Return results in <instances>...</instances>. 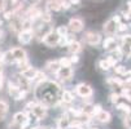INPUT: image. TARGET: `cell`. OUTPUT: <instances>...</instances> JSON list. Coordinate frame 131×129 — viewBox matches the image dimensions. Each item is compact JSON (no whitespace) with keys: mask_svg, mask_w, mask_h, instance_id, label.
Masks as SVG:
<instances>
[{"mask_svg":"<svg viewBox=\"0 0 131 129\" xmlns=\"http://www.w3.org/2000/svg\"><path fill=\"white\" fill-rule=\"evenodd\" d=\"M60 38H61V36H60L57 32L51 31V32H48L46 36H43L42 41H43L46 45H48V47H54V45H59Z\"/></svg>","mask_w":131,"mask_h":129,"instance_id":"cell-1","label":"cell"},{"mask_svg":"<svg viewBox=\"0 0 131 129\" xmlns=\"http://www.w3.org/2000/svg\"><path fill=\"white\" fill-rule=\"evenodd\" d=\"M83 39L87 44L90 45H97L100 41H101V36L97 34V32H93V31H88L84 34Z\"/></svg>","mask_w":131,"mask_h":129,"instance_id":"cell-2","label":"cell"},{"mask_svg":"<svg viewBox=\"0 0 131 129\" xmlns=\"http://www.w3.org/2000/svg\"><path fill=\"white\" fill-rule=\"evenodd\" d=\"M31 114H32L36 119H44L46 115H47V106H44V105H36V103H35Z\"/></svg>","mask_w":131,"mask_h":129,"instance_id":"cell-3","label":"cell"},{"mask_svg":"<svg viewBox=\"0 0 131 129\" xmlns=\"http://www.w3.org/2000/svg\"><path fill=\"white\" fill-rule=\"evenodd\" d=\"M75 92L81 97H84V98L92 96V88L87 84H78L77 88H75Z\"/></svg>","mask_w":131,"mask_h":129,"instance_id":"cell-4","label":"cell"},{"mask_svg":"<svg viewBox=\"0 0 131 129\" xmlns=\"http://www.w3.org/2000/svg\"><path fill=\"white\" fill-rule=\"evenodd\" d=\"M32 30H22L20 34H18V41L21 44H29L32 40Z\"/></svg>","mask_w":131,"mask_h":129,"instance_id":"cell-5","label":"cell"},{"mask_svg":"<svg viewBox=\"0 0 131 129\" xmlns=\"http://www.w3.org/2000/svg\"><path fill=\"white\" fill-rule=\"evenodd\" d=\"M69 28L73 31V32H79L83 30V22L82 20H79V18H71V20L69 21Z\"/></svg>","mask_w":131,"mask_h":129,"instance_id":"cell-6","label":"cell"},{"mask_svg":"<svg viewBox=\"0 0 131 129\" xmlns=\"http://www.w3.org/2000/svg\"><path fill=\"white\" fill-rule=\"evenodd\" d=\"M56 76L61 80H70L73 76V71L70 67H60V70L56 74Z\"/></svg>","mask_w":131,"mask_h":129,"instance_id":"cell-7","label":"cell"},{"mask_svg":"<svg viewBox=\"0 0 131 129\" xmlns=\"http://www.w3.org/2000/svg\"><path fill=\"white\" fill-rule=\"evenodd\" d=\"M10 53H12V56H13L16 62L26 60V52L22 48H13V49H10Z\"/></svg>","mask_w":131,"mask_h":129,"instance_id":"cell-8","label":"cell"},{"mask_svg":"<svg viewBox=\"0 0 131 129\" xmlns=\"http://www.w3.org/2000/svg\"><path fill=\"white\" fill-rule=\"evenodd\" d=\"M29 119H30L29 118V114H26V112H18L13 118V124H17V125H21L22 126Z\"/></svg>","mask_w":131,"mask_h":129,"instance_id":"cell-9","label":"cell"},{"mask_svg":"<svg viewBox=\"0 0 131 129\" xmlns=\"http://www.w3.org/2000/svg\"><path fill=\"white\" fill-rule=\"evenodd\" d=\"M36 74H38V71H36V70H35L34 67H31V66L21 71V75H22L24 78H26L27 80H30V81H32V80L35 79Z\"/></svg>","mask_w":131,"mask_h":129,"instance_id":"cell-10","label":"cell"},{"mask_svg":"<svg viewBox=\"0 0 131 129\" xmlns=\"http://www.w3.org/2000/svg\"><path fill=\"white\" fill-rule=\"evenodd\" d=\"M116 30H117V23L113 21V18H112V20H109V21L104 25V31H105L108 35H110V36L116 32Z\"/></svg>","mask_w":131,"mask_h":129,"instance_id":"cell-11","label":"cell"},{"mask_svg":"<svg viewBox=\"0 0 131 129\" xmlns=\"http://www.w3.org/2000/svg\"><path fill=\"white\" fill-rule=\"evenodd\" d=\"M103 47L105 48V49H108V50H116L117 49V43H116V39L114 38H108V39H105L104 40V43H103Z\"/></svg>","mask_w":131,"mask_h":129,"instance_id":"cell-12","label":"cell"},{"mask_svg":"<svg viewBox=\"0 0 131 129\" xmlns=\"http://www.w3.org/2000/svg\"><path fill=\"white\" fill-rule=\"evenodd\" d=\"M8 103L5 101H0V121H3L8 114Z\"/></svg>","mask_w":131,"mask_h":129,"instance_id":"cell-13","label":"cell"},{"mask_svg":"<svg viewBox=\"0 0 131 129\" xmlns=\"http://www.w3.org/2000/svg\"><path fill=\"white\" fill-rule=\"evenodd\" d=\"M8 88H9V94L13 96V97H16V96L21 92L20 85H18V84H14V83H12V81L8 83Z\"/></svg>","mask_w":131,"mask_h":129,"instance_id":"cell-14","label":"cell"},{"mask_svg":"<svg viewBox=\"0 0 131 129\" xmlns=\"http://www.w3.org/2000/svg\"><path fill=\"white\" fill-rule=\"evenodd\" d=\"M60 62L59 61H51V62H48L47 63V70H49L51 72H53L54 75L57 74V71L60 70Z\"/></svg>","mask_w":131,"mask_h":129,"instance_id":"cell-15","label":"cell"},{"mask_svg":"<svg viewBox=\"0 0 131 129\" xmlns=\"http://www.w3.org/2000/svg\"><path fill=\"white\" fill-rule=\"evenodd\" d=\"M96 119L100 121V123H109L110 121V114L108 111H101L96 115Z\"/></svg>","mask_w":131,"mask_h":129,"instance_id":"cell-16","label":"cell"},{"mask_svg":"<svg viewBox=\"0 0 131 129\" xmlns=\"http://www.w3.org/2000/svg\"><path fill=\"white\" fill-rule=\"evenodd\" d=\"M59 129H65V128H68V126H70V120H69V118H68V114H64L61 118H60V120H59Z\"/></svg>","mask_w":131,"mask_h":129,"instance_id":"cell-17","label":"cell"},{"mask_svg":"<svg viewBox=\"0 0 131 129\" xmlns=\"http://www.w3.org/2000/svg\"><path fill=\"white\" fill-rule=\"evenodd\" d=\"M82 50V45L78 43V41H73L69 44V52L73 53V54H77L78 52Z\"/></svg>","mask_w":131,"mask_h":129,"instance_id":"cell-18","label":"cell"},{"mask_svg":"<svg viewBox=\"0 0 131 129\" xmlns=\"http://www.w3.org/2000/svg\"><path fill=\"white\" fill-rule=\"evenodd\" d=\"M48 9L60 10L61 9V2H59V0H51V2L48 3Z\"/></svg>","mask_w":131,"mask_h":129,"instance_id":"cell-19","label":"cell"},{"mask_svg":"<svg viewBox=\"0 0 131 129\" xmlns=\"http://www.w3.org/2000/svg\"><path fill=\"white\" fill-rule=\"evenodd\" d=\"M117 108L121 110V111H125L127 115H131V107L128 105H126V103H118L117 105Z\"/></svg>","mask_w":131,"mask_h":129,"instance_id":"cell-20","label":"cell"},{"mask_svg":"<svg viewBox=\"0 0 131 129\" xmlns=\"http://www.w3.org/2000/svg\"><path fill=\"white\" fill-rule=\"evenodd\" d=\"M62 101L64 102H66V103H70L71 101H73V93L71 92H68V90H65L64 93H62Z\"/></svg>","mask_w":131,"mask_h":129,"instance_id":"cell-21","label":"cell"},{"mask_svg":"<svg viewBox=\"0 0 131 129\" xmlns=\"http://www.w3.org/2000/svg\"><path fill=\"white\" fill-rule=\"evenodd\" d=\"M59 62H60L61 67H70V65H71V60L66 58V57H62L61 60H59Z\"/></svg>","mask_w":131,"mask_h":129,"instance_id":"cell-22","label":"cell"},{"mask_svg":"<svg viewBox=\"0 0 131 129\" xmlns=\"http://www.w3.org/2000/svg\"><path fill=\"white\" fill-rule=\"evenodd\" d=\"M56 32H57L61 38H62V36H66V35H68V27H66V26H60Z\"/></svg>","mask_w":131,"mask_h":129,"instance_id":"cell-23","label":"cell"},{"mask_svg":"<svg viewBox=\"0 0 131 129\" xmlns=\"http://www.w3.org/2000/svg\"><path fill=\"white\" fill-rule=\"evenodd\" d=\"M114 71H116V74H118V75H125L127 70H126L125 66H116L114 67Z\"/></svg>","mask_w":131,"mask_h":129,"instance_id":"cell-24","label":"cell"},{"mask_svg":"<svg viewBox=\"0 0 131 129\" xmlns=\"http://www.w3.org/2000/svg\"><path fill=\"white\" fill-rule=\"evenodd\" d=\"M26 94H27V90H24V89H21V92L18 93L16 97H14V99H17V101H21V99H25V97H26Z\"/></svg>","mask_w":131,"mask_h":129,"instance_id":"cell-25","label":"cell"},{"mask_svg":"<svg viewBox=\"0 0 131 129\" xmlns=\"http://www.w3.org/2000/svg\"><path fill=\"white\" fill-rule=\"evenodd\" d=\"M106 61H108V63H109L112 67H113V66H116V65H117V62H118V60H117L114 56H109V57L106 58Z\"/></svg>","mask_w":131,"mask_h":129,"instance_id":"cell-26","label":"cell"},{"mask_svg":"<svg viewBox=\"0 0 131 129\" xmlns=\"http://www.w3.org/2000/svg\"><path fill=\"white\" fill-rule=\"evenodd\" d=\"M99 65H100L101 70H105V71H106V70H109V68L112 67V66L108 63V61H106V60H103V61H100V63H99Z\"/></svg>","mask_w":131,"mask_h":129,"instance_id":"cell-27","label":"cell"},{"mask_svg":"<svg viewBox=\"0 0 131 129\" xmlns=\"http://www.w3.org/2000/svg\"><path fill=\"white\" fill-rule=\"evenodd\" d=\"M122 41H123V45H128L131 47V35H126L122 38Z\"/></svg>","mask_w":131,"mask_h":129,"instance_id":"cell-28","label":"cell"},{"mask_svg":"<svg viewBox=\"0 0 131 129\" xmlns=\"http://www.w3.org/2000/svg\"><path fill=\"white\" fill-rule=\"evenodd\" d=\"M101 111H103V110H101V106H100V105H96V106L92 107V115H95V116H96L99 112H101Z\"/></svg>","mask_w":131,"mask_h":129,"instance_id":"cell-29","label":"cell"},{"mask_svg":"<svg viewBox=\"0 0 131 129\" xmlns=\"http://www.w3.org/2000/svg\"><path fill=\"white\" fill-rule=\"evenodd\" d=\"M119 94L118 93H113V94H110V101L113 102V103H117L118 102V99H119Z\"/></svg>","mask_w":131,"mask_h":129,"instance_id":"cell-30","label":"cell"},{"mask_svg":"<svg viewBox=\"0 0 131 129\" xmlns=\"http://www.w3.org/2000/svg\"><path fill=\"white\" fill-rule=\"evenodd\" d=\"M42 21L43 22H51V16H49V13H44V14H42Z\"/></svg>","mask_w":131,"mask_h":129,"instance_id":"cell-31","label":"cell"},{"mask_svg":"<svg viewBox=\"0 0 131 129\" xmlns=\"http://www.w3.org/2000/svg\"><path fill=\"white\" fill-rule=\"evenodd\" d=\"M70 5H71V3H70V2H66V0L61 2V8H64V9H69V8H70Z\"/></svg>","mask_w":131,"mask_h":129,"instance_id":"cell-32","label":"cell"},{"mask_svg":"<svg viewBox=\"0 0 131 129\" xmlns=\"http://www.w3.org/2000/svg\"><path fill=\"white\" fill-rule=\"evenodd\" d=\"M118 31H126L127 30V25L126 23H118Z\"/></svg>","mask_w":131,"mask_h":129,"instance_id":"cell-33","label":"cell"},{"mask_svg":"<svg viewBox=\"0 0 131 129\" xmlns=\"http://www.w3.org/2000/svg\"><path fill=\"white\" fill-rule=\"evenodd\" d=\"M70 60H71V63H75V62H78V60H79V58H78L77 54H73V57H71Z\"/></svg>","mask_w":131,"mask_h":129,"instance_id":"cell-34","label":"cell"},{"mask_svg":"<svg viewBox=\"0 0 131 129\" xmlns=\"http://www.w3.org/2000/svg\"><path fill=\"white\" fill-rule=\"evenodd\" d=\"M113 21H114L117 25L121 23V18H119V16H114V17H113Z\"/></svg>","mask_w":131,"mask_h":129,"instance_id":"cell-35","label":"cell"},{"mask_svg":"<svg viewBox=\"0 0 131 129\" xmlns=\"http://www.w3.org/2000/svg\"><path fill=\"white\" fill-rule=\"evenodd\" d=\"M70 3H71V5H78V4H81V0H70Z\"/></svg>","mask_w":131,"mask_h":129,"instance_id":"cell-36","label":"cell"},{"mask_svg":"<svg viewBox=\"0 0 131 129\" xmlns=\"http://www.w3.org/2000/svg\"><path fill=\"white\" fill-rule=\"evenodd\" d=\"M0 80H3V68L0 66Z\"/></svg>","mask_w":131,"mask_h":129,"instance_id":"cell-37","label":"cell"},{"mask_svg":"<svg viewBox=\"0 0 131 129\" xmlns=\"http://www.w3.org/2000/svg\"><path fill=\"white\" fill-rule=\"evenodd\" d=\"M3 60H4V53L0 52V62H3Z\"/></svg>","mask_w":131,"mask_h":129,"instance_id":"cell-38","label":"cell"},{"mask_svg":"<svg viewBox=\"0 0 131 129\" xmlns=\"http://www.w3.org/2000/svg\"><path fill=\"white\" fill-rule=\"evenodd\" d=\"M0 89H3V80H0Z\"/></svg>","mask_w":131,"mask_h":129,"instance_id":"cell-39","label":"cell"},{"mask_svg":"<svg viewBox=\"0 0 131 129\" xmlns=\"http://www.w3.org/2000/svg\"><path fill=\"white\" fill-rule=\"evenodd\" d=\"M2 38H3V31L0 30V39H2Z\"/></svg>","mask_w":131,"mask_h":129,"instance_id":"cell-40","label":"cell"},{"mask_svg":"<svg viewBox=\"0 0 131 129\" xmlns=\"http://www.w3.org/2000/svg\"><path fill=\"white\" fill-rule=\"evenodd\" d=\"M91 129H96V128H91Z\"/></svg>","mask_w":131,"mask_h":129,"instance_id":"cell-41","label":"cell"}]
</instances>
